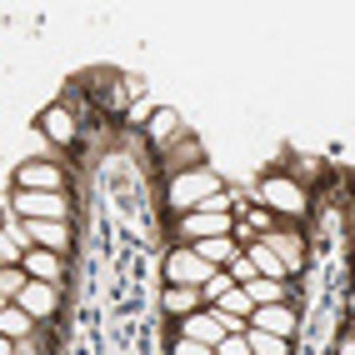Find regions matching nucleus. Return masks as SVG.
<instances>
[{
  "label": "nucleus",
  "mask_w": 355,
  "mask_h": 355,
  "mask_svg": "<svg viewBox=\"0 0 355 355\" xmlns=\"http://www.w3.org/2000/svg\"><path fill=\"white\" fill-rule=\"evenodd\" d=\"M250 205L260 210H270L275 220H291V225H305V216L315 210V196L311 191H300V185L286 175V171H266L255 180V191H250Z\"/></svg>",
  "instance_id": "1"
},
{
  "label": "nucleus",
  "mask_w": 355,
  "mask_h": 355,
  "mask_svg": "<svg viewBox=\"0 0 355 355\" xmlns=\"http://www.w3.org/2000/svg\"><path fill=\"white\" fill-rule=\"evenodd\" d=\"M225 191V180L210 171V165H200V171H185V175H171L165 180V210L175 216H191V210H210V200H216Z\"/></svg>",
  "instance_id": "2"
},
{
  "label": "nucleus",
  "mask_w": 355,
  "mask_h": 355,
  "mask_svg": "<svg viewBox=\"0 0 355 355\" xmlns=\"http://www.w3.org/2000/svg\"><path fill=\"white\" fill-rule=\"evenodd\" d=\"M260 245H266L280 266H286V275H305V266H311V235H305V225H291V220H275L266 235H260Z\"/></svg>",
  "instance_id": "3"
},
{
  "label": "nucleus",
  "mask_w": 355,
  "mask_h": 355,
  "mask_svg": "<svg viewBox=\"0 0 355 355\" xmlns=\"http://www.w3.org/2000/svg\"><path fill=\"white\" fill-rule=\"evenodd\" d=\"M10 191H51V196H70V165H65V160L31 155V160H20V165H15Z\"/></svg>",
  "instance_id": "4"
},
{
  "label": "nucleus",
  "mask_w": 355,
  "mask_h": 355,
  "mask_svg": "<svg viewBox=\"0 0 355 355\" xmlns=\"http://www.w3.org/2000/svg\"><path fill=\"white\" fill-rule=\"evenodd\" d=\"M235 216L230 210H191V216H175L171 220V245H196L210 241V235H230Z\"/></svg>",
  "instance_id": "5"
},
{
  "label": "nucleus",
  "mask_w": 355,
  "mask_h": 355,
  "mask_svg": "<svg viewBox=\"0 0 355 355\" xmlns=\"http://www.w3.org/2000/svg\"><path fill=\"white\" fill-rule=\"evenodd\" d=\"M210 275H216V266H205L191 245H171L165 260H160V280H165V286H196L200 291Z\"/></svg>",
  "instance_id": "6"
},
{
  "label": "nucleus",
  "mask_w": 355,
  "mask_h": 355,
  "mask_svg": "<svg viewBox=\"0 0 355 355\" xmlns=\"http://www.w3.org/2000/svg\"><path fill=\"white\" fill-rule=\"evenodd\" d=\"M6 205L15 220H70V196H51V191H10Z\"/></svg>",
  "instance_id": "7"
},
{
  "label": "nucleus",
  "mask_w": 355,
  "mask_h": 355,
  "mask_svg": "<svg viewBox=\"0 0 355 355\" xmlns=\"http://www.w3.org/2000/svg\"><path fill=\"white\" fill-rule=\"evenodd\" d=\"M15 235L26 245H40V250H55L70 260V250H76V225L70 220H15Z\"/></svg>",
  "instance_id": "8"
},
{
  "label": "nucleus",
  "mask_w": 355,
  "mask_h": 355,
  "mask_svg": "<svg viewBox=\"0 0 355 355\" xmlns=\"http://www.w3.org/2000/svg\"><path fill=\"white\" fill-rule=\"evenodd\" d=\"M15 305L26 311L35 325H55L65 311V286H45V280H26V291L15 295Z\"/></svg>",
  "instance_id": "9"
},
{
  "label": "nucleus",
  "mask_w": 355,
  "mask_h": 355,
  "mask_svg": "<svg viewBox=\"0 0 355 355\" xmlns=\"http://www.w3.org/2000/svg\"><path fill=\"white\" fill-rule=\"evenodd\" d=\"M35 130L45 135V146H51V150H76V140H80V121H76V115H70L60 101H51V105H45L40 115H35Z\"/></svg>",
  "instance_id": "10"
},
{
  "label": "nucleus",
  "mask_w": 355,
  "mask_h": 355,
  "mask_svg": "<svg viewBox=\"0 0 355 355\" xmlns=\"http://www.w3.org/2000/svg\"><path fill=\"white\" fill-rule=\"evenodd\" d=\"M200 165H210V160H205L200 135H191V130H185L175 146L160 150V175H165V180H171V175H185V171H200Z\"/></svg>",
  "instance_id": "11"
},
{
  "label": "nucleus",
  "mask_w": 355,
  "mask_h": 355,
  "mask_svg": "<svg viewBox=\"0 0 355 355\" xmlns=\"http://www.w3.org/2000/svg\"><path fill=\"white\" fill-rule=\"evenodd\" d=\"M250 330H266V336L295 340V336H300V305H255V311H250Z\"/></svg>",
  "instance_id": "12"
},
{
  "label": "nucleus",
  "mask_w": 355,
  "mask_h": 355,
  "mask_svg": "<svg viewBox=\"0 0 355 355\" xmlns=\"http://www.w3.org/2000/svg\"><path fill=\"white\" fill-rule=\"evenodd\" d=\"M140 130H146V146L160 155L165 146H175V140L185 135V121H180V115H175L171 105H155V110L146 115V125H140Z\"/></svg>",
  "instance_id": "13"
},
{
  "label": "nucleus",
  "mask_w": 355,
  "mask_h": 355,
  "mask_svg": "<svg viewBox=\"0 0 355 355\" xmlns=\"http://www.w3.org/2000/svg\"><path fill=\"white\" fill-rule=\"evenodd\" d=\"M20 270H26L31 280H45V286H65V255H55V250L26 245V255H20Z\"/></svg>",
  "instance_id": "14"
},
{
  "label": "nucleus",
  "mask_w": 355,
  "mask_h": 355,
  "mask_svg": "<svg viewBox=\"0 0 355 355\" xmlns=\"http://www.w3.org/2000/svg\"><path fill=\"white\" fill-rule=\"evenodd\" d=\"M171 336H185V340H200V345H210V350H216V345L225 340V330H220L216 311H210V305H205V311H196V315H180Z\"/></svg>",
  "instance_id": "15"
},
{
  "label": "nucleus",
  "mask_w": 355,
  "mask_h": 355,
  "mask_svg": "<svg viewBox=\"0 0 355 355\" xmlns=\"http://www.w3.org/2000/svg\"><path fill=\"white\" fill-rule=\"evenodd\" d=\"M275 171H286L295 185H300V191H320V185H325V175H330V165L320 160V155H286V165H275Z\"/></svg>",
  "instance_id": "16"
},
{
  "label": "nucleus",
  "mask_w": 355,
  "mask_h": 355,
  "mask_svg": "<svg viewBox=\"0 0 355 355\" xmlns=\"http://www.w3.org/2000/svg\"><path fill=\"white\" fill-rule=\"evenodd\" d=\"M196 311H205V300H200L196 286H160V315L180 320V315H196Z\"/></svg>",
  "instance_id": "17"
},
{
  "label": "nucleus",
  "mask_w": 355,
  "mask_h": 355,
  "mask_svg": "<svg viewBox=\"0 0 355 355\" xmlns=\"http://www.w3.org/2000/svg\"><path fill=\"white\" fill-rule=\"evenodd\" d=\"M191 250H196V255L205 260V266H216V270H225L230 260L241 255V241H235V235H210V241H196Z\"/></svg>",
  "instance_id": "18"
},
{
  "label": "nucleus",
  "mask_w": 355,
  "mask_h": 355,
  "mask_svg": "<svg viewBox=\"0 0 355 355\" xmlns=\"http://www.w3.org/2000/svg\"><path fill=\"white\" fill-rule=\"evenodd\" d=\"M31 330H35V320H31L26 311H20L15 300L6 305V311H0V336H6V340H26Z\"/></svg>",
  "instance_id": "19"
},
{
  "label": "nucleus",
  "mask_w": 355,
  "mask_h": 355,
  "mask_svg": "<svg viewBox=\"0 0 355 355\" xmlns=\"http://www.w3.org/2000/svg\"><path fill=\"white\" fill-rule=\"evenodd\" d=\"M245 345H250V355H295V340L266 336V330H245Z\"/></svg>",
  "instance_id": "20"
},
{
  "label": "nucleus",
  "mask_w": 355,
  "mask_h": 355,
  "mask_svg": "<svg viewBox=\"0 0 355 355\" xmlns=\"http://www.w3.org/2000/svg\"><path fill=\"white\" fill-rule=\"evenodd\" d=\"M26 270H20V266H0V300H15L20 291H26Z\"/></svg>",
  "instance_id": "21"
},
{
  "label": "nucleus",
  "mask_w": 355,
  "mask_h": 355,
  "mask_svg": "<svg viewBox=\"0 0 355 355\" xmlns=\"http://www.w3.org/2000/svg\"><path fill=\"white\" fill-rule=\"evenodd\" d=\"M230 286H235V280H230L225 270H216V275H210L205 286H200V300H205V305H216V300H220V295H225Z\"/></svg>",
  "instance_id": "22"
},
{
  "label": "nucleus",
  "mask_w": 355,
  "mask_h": 355,
  "mask_svg": "<svg viewBox=\"0 0 355 355\" xmlns=\"http://www.w3.org/2000/svg\"><path fill=\"white\" fill-rule=\"evenodd\" d=\"M165 355H216L210 345H200V340H185V336H171V345H165Z\"/></svg>",
  "instance_id": "23"
},
{
  "label": "nucleus",
  "mask_w": 355,
  "mask_h": 355,
  "mask_svg": "<svg viewBox=\"0 0 355 355\" xmlns=\"http://www.w3.org/2000/svg\"><path fill=\"white\" fill-rule=\"evenodd\" d=\"M216 355H250V345H245V336H225L216 345Z\"/></svg>",
  "instance_id": "24"
},
{
  "label": "nucleus",
  "mask_w": 355,
  "mask_h": 355,
  "mask_svg": "<svg viewBox=\"0 0 355 355\" xmlns=\"http://www.w3.org/2000/svg\"><path fill=\"white\" fill-rule=\"evenodd\" d=\"M330 355H355V336H350V325H340V336H336V350Z\"/></svg>",
  "instance_id": "25"
},
{
  "label": "nucleus",
  "mask_w": 355,
  "mask_h": 355,
  "mask_svg": "<svg viewBox=\"0 0 355 355\" xmlns=\"http://www.w3.org/2000/svg\"><path fill=\"white\" fill-rule=\"evenodd\" d=\"M0 355H15V340H6V336H0Z\"/></svg>",
  "instance_id": "26"
},
{
  "label": "nucleus",
  "mask_w": 355,
  "mask_h": 355,
  "mask_svg": "<svg viewBox=\"0 0 355 355\" xmlns=\"http://www.w3.org/2000/svg\"><path fill=\"white\" fill-rule=\"evenodd\" d=\"M6 305H10V300H0V311H6Z\"/></svg>",
  "instance_id": "27"
},
{
  "label": "nucleus",
  "mask_w": 355,
  "mask_h": 355,
  "mask_svg": "<svg viewBox=\"0 0 355 355\" xmlns=\"http://www.w3.org/2000/svg\"><path fill=\"white\" fill-rule=\"evenodd\" d=\"M0 266H6V260H0Z\"/></svg>",
  "instance_id": "28"
}]
</instances>
